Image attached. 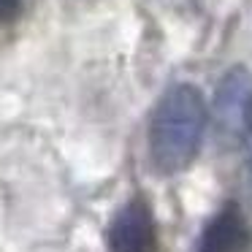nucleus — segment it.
<instances>
[{
  "instance_id": "f257e3e1",
  "label": "nucleus",
  "mask_w": 252,
  "mask_h": 252,
  "mask_svg": "<svg viewBox=\"0 0 252 252\" xmlns=\"http://www.w3.org/2000/svg\"><path fill=\"white\" fill-rule=\"evenodd\" d=\"M206 122V100L192 84L171 87L149 120V158L155 168L165 176L185 171L203 144Z\"/></svg>"
},
{
  "instance_id": "423d86ee",
  "label": "nucleus",
  "mask_w": 252,
  "mask_h": 252,
  "mask_svg": "<svg viewBox=\"0 0 252 252\" xmlns=\"http://www.w3.org/2000/svg\"><path fill=\"white\" fill-rule=\"evenodd\" d=\"M247 187L252 190V158L247 160Z\"/></svg>"
},
{
  "instance_id": "20e7f679",
  "label": "nucleus",
  "mask_w": 252,
  "mask_h": 252,
  "mask_svg": "<svg viewBox=\"0 0 252 252\" xmlns=\"http://www.w3.org/2000/svg\"><path fill=\"white\" fill-rule=\"evenodd\" d=\"M252 250V230L244 212L239 206H225L212 217L203 228L198 252H250Z\"/></svg>"
},
{
  "instance_id": "7ed1b4c3",
  "label": "nucleus",
  "mask_w": 252,
  "mask_h": 252,
  "mask_svg": "<svg viewBox=\"0 0 252 252\" xmlns=\"http://www.w3.org/2000/svg\"><path fill=\"white\" fill-rule=\"evenodd\" d=\"M109 252H158V225L144 198L127 201L109 225Z\"/></svg>"
},
{
  "instance_id": "f03ea898",
  "label": "nucleus",
  "mask_w": 252,
  "mask_h": 252,
  "mask_svg": "<svg viewBox=\"0 0 252 252\" xmlns=\"http://www.w3.org/2000/svg\"><path fill=\"white\" fill-rule=\"evenodd\" d=\"M217 138L228 147H239L252 138V73L236 65L217 84L212 103Z\"/></svg>"
},
{
  "instance_id": "39448f33",
  "label": "nucleus",
  "mask_w": 252,
  "mask_h": 252,
  "mask_svg": "<svg viewBox=\"0 0 252 252\" xmlns=\"http://www.w3.org/2000/svg\"><path fill=\"white\" fill-rule=\"evenodd\" d=\"M19 11H22V0H0V25L17 19Z\"/></svg>"
}]
</instances>
